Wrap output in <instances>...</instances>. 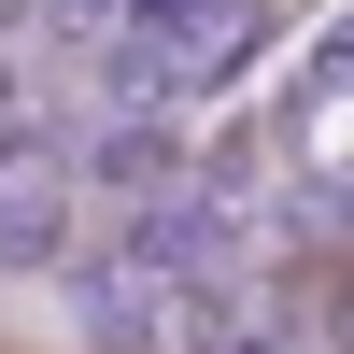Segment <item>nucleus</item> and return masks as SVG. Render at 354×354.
<instances>
[{
	"mask_svg": "<svg viewBox=\"0 0 354 354\" xmlns=\"http://www.w3.org/2000/svg\"><path fill=\"white\" fill-rule=\"evenodd\" d=\"M326 354H354V255L326 270Z\"/></svg>",
	"mask_w": 354,
	"mask_h": 354,
	"instance_id": "2",
	"label": "nucleus"
},
{
	"mask_svg": "<svg viewBox=\"0 0 354 354\" xmlns=\"http://www.w3.org/2000/svg\"><path fill=\"white\" fill-rule=\"evenodd\" d=\"M283 156H298V185H354V57L298 85V113H283Z\"/></svg>",
	"mask_w": 354,
	"mask_h": 354,
	"instance_id": "1",
	"label": "nucleus"
},
{
	"mask_svg": "<svg viewBox=\"0 0 354 354\" xmlns=\"http://www.w3.org/2000/svg\"><path fill=\"white\" fill-rule=\"evenodd\" d=\"M0 28H15V0H0Z\"/></svg>",
	"mask_w": 354,
	"mask_h": 354,
	"instance_id": "3",
	"label": "nucleus"
}]
</instances>
